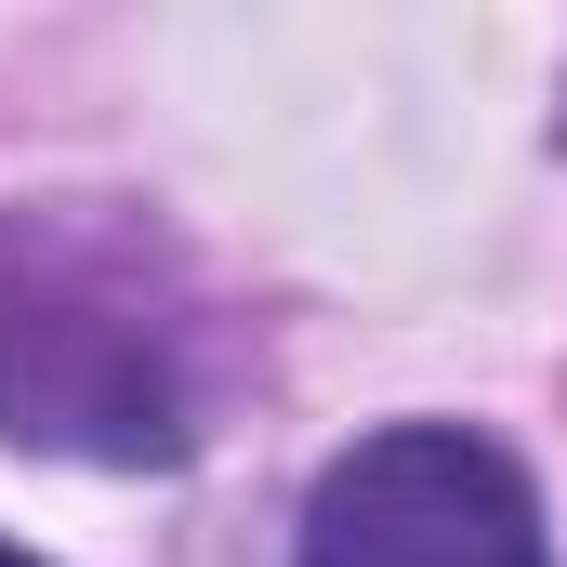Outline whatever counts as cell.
<instances>
[{
	"instance_id": "obj_1",
	"label": "cell",
	"mask_w": 567,
	"mask_h": 567,
	"mask_svg": "<svg viewBox=\"0 0 567 567\" xmlns=\"http://www.w3.org/2000/svg\"><path fill=\"white\" fill-rule=\"evenodd\" d=\"M0 435L66 462H185L198 357L172 317V265L106 212H0Z\"/></svg>"
},
{
	"instance_id": "obj_2",
	"label": "cell",
	"mask_w": 567,
	"mask_h": 567,
	"mask_svg": "<svg viewBox=\"0 0 567 567\" xmlns=\"http://www.w3.org/2000/svg\"><path fill=\"white\" fill-rule=\"evenodd\" d=\"M303 567H555L542 488L462 423H383L303 488Z\"/></svg>"
},
{
	"instance_id": "obj_3",
	"label": "cell",
	"mask_w": 567,
	"mask_h": 567,
	"mask_svg": "<svg viewBox=\"0 0 567 567\" xmlns=\"http://www.w3.org/2000/svg\"><path fill=\"white\" fill-rule=\"evenodd\" d=\"M0 567H40V555H13V542H0Z\"/></svg>"
}]
</instances>
